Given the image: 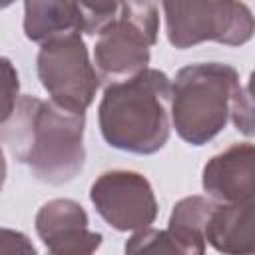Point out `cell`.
<instances>
[{"label": "cell", "instance_id": "cell-1", "mask_svg": "<svg viewBox=\"0 0 255 255\" xmlns=\"http://www.w3.org/2000/svg\"><path fill=\"white\" fill-rule=\"evenodd\" d=\"M2 143L18 163L50 185L72 181L86 163V114L56 102L20 96L12 114L0 126Z\"/></svg>", "mask_w": 255, "mask_h": 255}, {"label": "cell", "instance_id": "cell-2", "mask_svg": "<svg viewBox=\"0 0 255 255\" xmlns=\"http://www.w3.org/2000/svg\"><path fill=\"white\" fill-rule=\"evenodd\" d=\"M102 137L108 145L137 155L159 151L171 131V82L167 74L145 68L110 82L98 106Z\"/></svg>", "mask_w": 255, "mask_h": 255}, {"label": "cell", "instance_id": "cell-3", "mask_svg": "<svg viewBox=\"0 0 255 255\" xmlns=\"http://www.w3.org/2000/svg\"><path fill=\"white\" fill-rule=\"evenodd\" d=\"M239 74L221 62H199L181 68L171 86V124L189 145L211 141L231 116Z\"/></svg>", "mask_w": 255, "mask_h": 255}, {"label": "cell", "instance_id": "cell-4", "mask_svg": "<svg viewBox=\"0 0 255 255\" xmlns=\"http://www.w3.org/2000/svg\"><path fill=\"white\" fill-rule=\"evenodd\" d=\"M171 46L185 50L201 42L243 46L255 34V16L241 0H159Z\"/></svg>", "mask_w": 255, "mask_h": 255}, {"label": "cell", "instance_id": "cell-5", "mask_svg": "<svg viewBox=\"0 0 255 255\" xmlns=\"http://www.w3.org/2000/svg\"><path fill=\"white\" fill-rule=\"evenodd\" d=\"M157 32L159 12L153 0H124L118 16L98 32L94 64L100 76L120 82L145 70Z\"/></svg>", "mask_w": 255, "mask_h": 255}, {"label": "cell", "instance_id": "cell-6", "mask_svg": "<svg viewBox=\"0 0 255 255\" xmlns=\"http://www.w3.org/2000/svg\"><path fill=\"white\" fill-rule=\"evenodd\" d=\"M36 70L52 102L66 110L86 114L96 98L102 76L90 60L82 32H72L40 44Z\"/></svg>", "mask_w": 255, "mask_h": 255}, {"label": "cell", "instance_id": "cell-7", "mask_svg": "<svg viewBox=\"0 0 255 255\" xmlns=\"http://www.w3.org/2000/svg\"><path fill=\"white\" fill-rule=\"evenodd\" d=\"M90 199L102 219L116 231H139L151 227L157 217L153 187L137 171H104L92 183Z\"/></svg>", "mask_w": 255, "mask_h": 255}, {"label": "cell", "instance_id": "cell-8", "mask_svg": "<svg viewBox=\"0 0 255 255\" xmlns=\"http://www.w3.org/2000/svg\"><path fill=\"white\" fill-rule=\"evenodd\" d=\"M36 233L50 253H94L102 233L90 229L86 209L74 199H52L36 213Z\"/></svg>", "mask_w": 255, "mask_h": 255}, {"label": "cell", "instance_id": "cell-9", "mask_svg": "<svg viewBox=\"0 0 255 255\" xmlns=\"http://www.w3.org/2000/svg\"><path fill=\"white\" fill-rule=\"evenodd\" d=\"M201 185L217 203H241L255 197V143H233L203 165Z\"/></svg>", "mask_w": 255, "mask_h": 255}, {"label": "cell", "instance_id": "cell-10", "mask_svg": "<svg viewBox=\"0 0 255 255\" xmlns=\"http://www.w3.org/2000/svg\"><path fill=\"white\" fill-rule=\"evenodd\" d=\"M205 239L219 253H255V197L241 203H217Z\"/></svg>", "mask_w": 255, "mask_h": 255}, {"label": "cell", "instance_id": "cell-11", "mask_svg": "<svg viewBox=\"0 0 255 255\" xmlns=\"http://www.w3.org/2000/svg\"><path fill=\"white\" fill-rule=\"evenodd\" d=\"M72 32H82L74 0H24V34L28 40L44 44Z\"/></svg>", "mask_w": 255, "mask_h": 255}, {"label": "cell", "instance_id": "cell-12", "mask_svg": "<svg viewBox=\"0 0 255 255\" xmlns=\"http://www.w3.org/2000/svg\"><path fill=\"white\" fill-rule=\"evenodd\" d=\"M215 207L217 201L203 195H189L173 205L167 221V229L175 237L183 255L205 253V245H207L205 231Z\"/></svg>", "mask_w": 255, "mask_h": 255}, {"label": "cell", "instance_id": "cell-13", "mask_svg": "<svg viewBox=\"0 0 255 255\" xmlns=\"http://www.w3.org/2000/svg\"><path fill=\"white\" fill-rule=\"evenodd\" d=\"M80 20H82V32L84 34H98L108 22H112L124 0H74Z\"/></svg>", "mask_w": 255, "mask_h": 255}, {"label": "cell", "instance_id": "cell-14", "mask_svg": "<svg viewBox=\"0 0 255 255\" xmlns=\"http://www.w3.org/2000/svg\"><path fill=\"white\" fill-rule=\"evenodd\" d=\"M231 122L243 135L255 137V72L231 100Z\"/></svg>", "mask_w": 255, "mask_h": 255}, {"label": "cell", "instance_id": "cell-15", "mask_svg": "<svg viewBox=\"0 0 255 255\" xmlns=\"http://www.w3.org/2000/svg\"><path fill=\"white\" fill-rule=\"evenodd\" d=\"M128 253H141V251H159V253H181L175 237L169 229H139L126 241Z\"/></svg>", "mask_w": 255, "mask_h": 255}, {"label": "cell", "instance_id": "cell-16", "mask_svg": "<svg viewBox=\"0 0 255 255\" xmlns=\"http://www.w3.org/2000/svg\"><path fill=\"white\" fill-rule=\"evenodd\" d=\"M2 64H4V112H2V120H6L18 102V74L12 68L8 58H4Z\"/></svg>", "mask_w": 255, "mask_h": 255}, {"label": "cell", "instance_id": "cell-17", "mask_svg": "<svg viewBox=\"0 0 255 255\" xmlns=\"http://www.w3.org/2000/svg\"><path fill=\"white\" fill-rule=\"evenodd\" d=\"M12 2H14V0H2V8H8Z\"/></svg>", "mask_w": 255, "mask_h": 255}]
</instances>
